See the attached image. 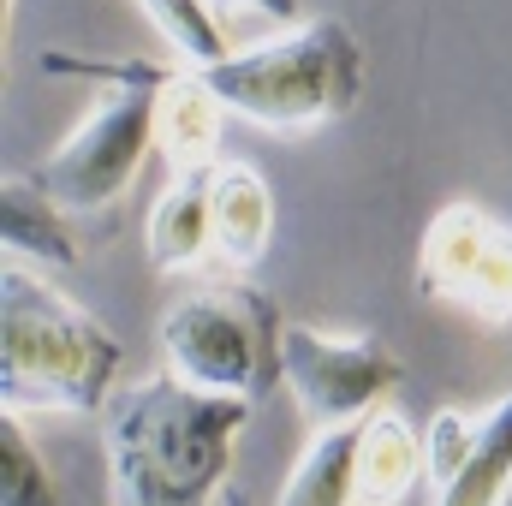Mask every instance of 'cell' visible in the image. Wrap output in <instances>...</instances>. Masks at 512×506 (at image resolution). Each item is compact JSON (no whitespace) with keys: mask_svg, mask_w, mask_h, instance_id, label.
<instances>
[{"mask_svg":"<svg viewBox=\"0 0 512 506\" xmlns=\"http://www.w3.org/2000/svg\"><path fill=\"white\" fill-rule=\"evenodd\" d=\"M209 221H215V256L239 274H251L256 262L274 245V191L268 179L245 167V161H227L215 167V203H209Z\"/></svg>","mask_w":512,"mask_h":506,"instance_id":"obj_10","label":"cell"},{"mask_svg":"<svg viewBox=\"0 0 512 506\" xmlns=\"http://www.w3.org/2000/svg\"><path fill=\"white\" fill-rule=\"evenodd\" d=\"M507 495H512V387L483 411L471 459L459 465L453 483L435 489L429 506H507Z\"/></svg>","mask_w":512,"mask_h":506,"instance_id":"obj_14","label":"cell"},{"mask_svg":"<svg viewBox=\"0 0 512 506\" xmlns=\"http://www.w3.org/2000/svg\"><path fill=\"white\" fill-rule=\"evenodd\" d=\"M221 120L227 108L209 96V84L197 72H173L167 90H161V108H155V149L173 173H209L221 167L215 149H221Z\"/></svg>","mask_w":512,"mask_h":506,"instance_id":"obj_11","label":"cell"},{"mask_svg":"<svg viewBox=\"0 0 512 506\" xmlns=\"http://www.w3.org/2000/svg\"><path fill=\"white\" fill-rule=\"evenodd\" d=\"M0 506H60L30 435H24V417H0Z\"/></svg>","mask_w":512,"mask_h":506,"instance_id":"obj_16","label":"cell"},{"mask_svg":"<svg viewBox=\"0 0 512 506\" xmlns=\"http://www.w3.org/2000/svg\"><path fill=\"white\" fill-rule=\"evenodd\" d=\"M209 96L262 131L298 137L346 120L364 96V42L340 18H304L298 30H280L274 42L233 48L221 66L197 72Z\"/></svg>","mask_w":512,"mask_h":506,"instance_id":"obj_4","label":"cell"},{"mask_svg":"<svg viewBox=\"0 0 512 506\" xmlns=\"http://www.w3.org/2000/svg\"><path fill=\"white\" fill-rule=\"evenodd\" d=\"M280 381L310 417V429H340L387 411L382 399L405 381L382 334H328L310 322H286L280 334Z\"/></svg>","mask_w":512,"mask_h":506,"instance_id":"obj_7","label":"cell"},{"mask_svg":"<svg viewBox=\"0 0 512 506\" xmlns=\"http://www.w3.org/2000/svg\"><path fill=\"white\" fill-rule=\"evenodd\" d=\"M358 441H364V423L316 429L298 465L286 471L274 506H358Z\"/></svg>","mask_w":512,"mask_h":506,"instance_id":"obj_13","label":"cell"},{"mask_svg":"<svg viewBox=\"0 0 512 506\" xmlns=\"http://www.w3.org/2000/svg\"><path fill=\"white\" fill-rule=\"evenodd\" d=\"M215 12L221 6H233V12H256L262 24H286V30H298L304 24V0H209Z\"/></svg>","mask_w":512,"mask_h":506,"instance_id":"obj_18","label":"cell"},{"mask_svg":"<svg viewBox=\"0 0 512 506\" xmlns=\"http://www.w3.org/2000/svg\"><path fill=\"white\" fill-rule=\"evenodd\" d=\"M137 6L173 42V54L185 60V72H209V66H221L233 54L227 48V30H221V18H215L209 0H137Z\"/></svg>","mask_w":512,"mask_h":506,"instance_id":"obj_15","label":"cell"},{"mask_svg":"<svg viewBox=\"0 0 512 506\" xmlns=\"http://www.w3.org/2000/svg\"><path fill=\"white\" fill-rule=\"evenodd\" d=\"M251 399H221L179 376L126 381L102 411L108 506H215L227 501L233 447Z\"/></svg>","mask_w":512,"mask_h":506,"instance_id":"obj_1","label":"cell"},{"mask_svg":"<svg viewBox=\"0 0 512 506\" xmlns=\"http://www.w3.org/2000/svg\"><path fill=\"white\" fill-rule=\"evenodd\" d=\"M477 429H483V411H435L429 417V435H423V453H429V489H441V483H453L459 477V465L471 459V447H477Z\"/></svg>","mask_w":512,"mask_h":506,"instance_id":"obj_17","label":"cell"},{"mask_svg":"<svg viewBox=\"0 0 512 506\" xmlns=\"http://www.w3.org/2000/svg\"><path fill=\"white\" fill-rule=\"evenodd\" d=\"M120 340L42 268L12 262L0 274V405L6 417L66 411L102 417L120 393Z\"/></svg>","mask_w":512,"mask_h":506,"instance_id":"obj_2","label":"cell"},{"mask_svg":"<svg viewBox=\"0 0 512 506\" xmlns=\"http://www.w3.org/2000/svg\"><path fill=\"white\" fill-rule=\"evenodd\" d=\"M221 506H251V495H239V489H227V501Z\"/></svg>","mask_w":512,"mask_h":506,"instance_id":"obj_19","label":"cell"},{"mask_svg":"<svg viewBox=\"0 0 512 506\" xmlns=\"http://www.w3.org/2000/svg\"><path fill=\"white\" fill-rule=\"evenodd\" d=\"M417 292L429 304H447L471 316L477 328H507L512 322V227L459 197L441 203L417 239Z\"/></svg>","mask_w":512,"mask_h":506,"instance_id":"obj_6","label":"cell"},{"mask_svg":"<svg viewBox=\"0 0 512 506\" xmlns=\"http://www.w3.org/2000/svg\"><path fill=\"white\" fill-rule=\"evenodd\" d=\"M42 72L60 78H90L102 84L96 108L66 131L36 167L30 179L66 209V215H102L126 197V185L137 179L143 155L155 149V108L167 90V66L149 60H96V54H42Z\"/></svg>","mask_w":512,"mask_h":506,"instance_id":"obj_3","label":"cell"},{"mask_svg":"<svg viewBox=\"0 0 512 506\" xmlns=\"http://www.w3.org/2000/svg\"><path fill=\"white\" fill-rule=\"evenodd\" d=\"M417 483H429L423 435L399 411L364 417V441H358V506H399Z\"/></svg>","mask_w":512,"mask_h":506,"instance_id":"obj_12","label":"cell"},{"mask_svg":"<svg viewBox=\"0 0 512 506\" xmlns=\"http://www.w3.org/2000/svg\"><path fill=\"white\" fill-rule=\"evenodd\" d=\"M280 310L256 286H197L161 316L167 376L221 399H262L280 381Z\"/></svg>","mask_w":512,"mask_h":506,"instance_id":"obj_5","label":"cell"},{"mask_svg":"<svg viewBox=\"0 0 512 506\" xmlns=\"http://www.w3.org/2000/svg\"><path fill=\"white\" fill-rule=\"evenodd\" d=\"M209 203H215V167L209 173H173L149 209V227H143V245L149 262L161 274H185V268H203L215 256V221H209Z\"/></svg>","mask_w":512,"mask_h":506,"instance_id":"obj_8","label":"cell"},{"mask_svg":"<svg viewBox=\"0 0 512 506\" xmlns=\"http://www.w3.org/2000/svg\"><path fill=\"white\" fill-rule=\"evenodd\" d=\"M0 245L12 262H30L42 274L78 268V239H72V215L30 179V173H6L0 179Z\"/></svg>","mask_w":512,"mask_h":506,"instance_id":"obj_9","label":"cell"},{"mask_svg":"<svg viewBox=\"0 0 512 506\" xmlns=\"http://www.w3.org/2000/svg\"><path fill=\"white\" fill-rule=\"evenodd\" d=\"M12 6H18V0H0V12H6V24H12Z\"/></svg>","mask_w":512,"mask_h":506,"instance_id":"obj_20","label":"cell"}]
</instances>
